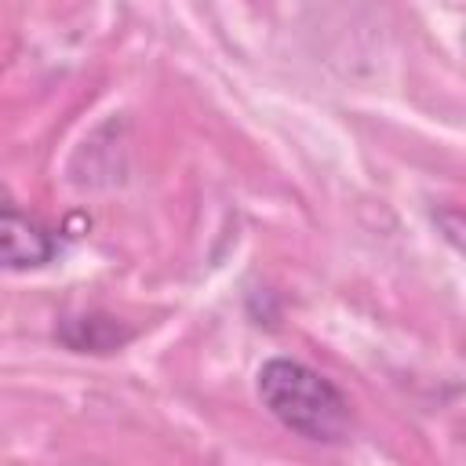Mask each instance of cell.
<instances>
[{
    "label": "cell",
    "instance_id": "7a4b0ae2",
    "mask_svg": "<svg viewBox=\"0 0 466 466\" xmlns=\"http://www.w3.org/2000/svg\"><path fill=\"white\" fill-rule=\"evenodd\" d=\"M55 237L11 204H0V269H36L51 262Z\"/></svg>",
    "mask_w": 466,
    "mask_h": 466
},
{
    "label": "cell",
    "instance_id": "6da1fadb",
    "mask_svg": "<svg viewBox=\"0 0 466 466\" xmlns=\"http://www.w3.org/2000/svg\"><path fill=\"white\" fill-rule=\"evenodd\" d=\"M258 397L269 415L288 426L291 433L320 444H335L350 430V404L346 397L313 368L273 357L258 371Z\"/></svg>",
    "mask_w": 466,
    "mask_h": 466
}]
</instances>
